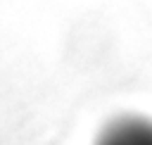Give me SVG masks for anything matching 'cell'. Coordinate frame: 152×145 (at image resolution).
I'll use <instances>...</instances> for the list:
<instances>
[{
  "label": "cell",
  "mask_w": 152,
  "mask_h": 145,
  "mask_svg": "<svg viewBox=\"0 0 152 145\" xmlns=\"http://www.w3.org/2000/svg\"><path fill=\"white\" fill-rule=\"evenodd\" d=\"M97 145H152V121L119 119L100 135Z\"/></svg>",
  "instance_id": "cell-1"
}]
</instances>
